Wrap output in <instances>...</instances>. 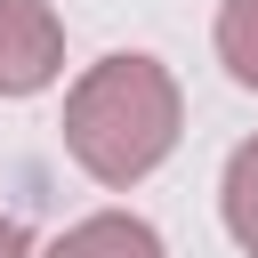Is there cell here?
I'll use <instances>...</instances> for the list:
<instances>
[{
  "instance_id": "6da1fadb",
  "label": "cell",
  "mask_w": 258,
  "mask_h": 258,
  "mask_svg": "<svg viewBox=\"0 0 258 258\" xmlns=\"http://www.w3.org/2000/svg\"><path fill=\"white\" fill-rule=\"evenodd\" d=\"M177 129H185V97H177L169 64L145 56V48L97 56V64L64 89V153H73L97 185H113V194L145 185V177L177 153Z\"/></svg>"
},
{
  "instance_id": "277c9868",
  "label": "cell",
  "mask_w": 258,
  "mask_h": 258,
  "mask_svg": "<svg viewBox=\"0 0 258 258\" xmlns=\"http://www.w3.org/2000/svg\"><path fill=\"white\" fill-rule=\"evenodd\" d=\"M218 210H226V234L258 258V137H242L226 153V177H218Z\"/></svg>"
},
{
  "instance_id": "3957f363",
  "label": "cell",
  "mask_w": 258,
  "mask_h": 258,
  "mask_svg": "<svg viewBox=\"0 0 258 258\" xmlns=\"http://www.w3.org/2000/svg\"><path fill=\"white\" fill-rule=\"evenodd\" d=\"M40 258H169V250H161V234H153L145 218H129V210H97V218L64 226Z\"/></svg>"
},
{
  "instance_id": "8992f818",
  "label": "cell",
  "mask_w": 258,
  "mask_h": 258,
  "mask_svg": "<svg viewBox=\"0 0 258 258\" xmlns=\"http://www.w3.org/2000/svg\"><path fill=\"white\" fill-rule=\"evenodd\" d=\"M0 258H32V234H24L16 218H0Z\"/></svg>"
},
{
  "instance_id": "7a4b0ae2",
  "label": "cell",
  "mask_w": 258,
  "mask_h": 258,
  "mask_svg": "<svg viewBox=\"0 0 258 258\" xmlns=\"http://www.w3.org/2000/svg\"><path fill=\"white\" fill-rule=\"evenodd\" d=\"M64 73V24L48 0H0V97H40Z\"/></svg>"
},
{
  "instance_id": "5b68a950",
  "label": "cell",
  "mask_w": 258,
  "mask_h": 258,
  "mask_svg": "<svg viewBox=\"0 0 258 258\" xmlns=\"http://www.w3.org/2000/svg\"><path fill=\"white\" fill-rule=\"evenodd\" d=\"M218 64L242 89H258V0H226L218 8Z\"/></svg>"
}]
</instances>
